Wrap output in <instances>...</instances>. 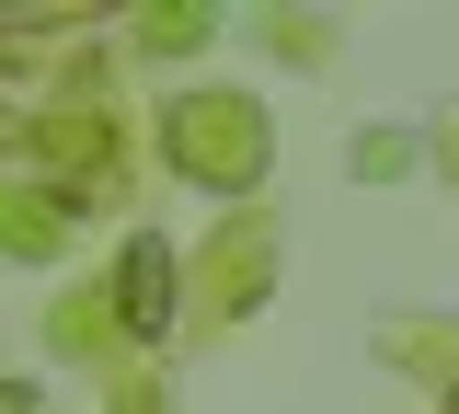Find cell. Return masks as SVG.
I'll return each instance as SVG.
<instances>
[{
    "mask_svg": "<svg viewBox=\"0 0 459 414\" xmlns=\"http://www.w3.org/2000/svg\"><path fill=\"white\" fill-rule=\"evenodd\" d=\"M172 150H207V162H219V184H241V173H253V104H230V92L172 104Z\"/></svg>",
    "mask_w": 459,
    "mask_h": 414,
    "instance_id": "cell-1",
    "label": "cell"
},
{
    "mask_svg": "<svg viewBox=\"0 0 459 414\" xmlns=\"http://www.w3.org/2000/svg\"><path fill=\"white\" fill-rule=\"evenodd\" d=\"M161 311H172V253H161V242H138V253H126V322L161 334Z\"/></svg>",
    "mask_w": 459,
    "mask_h": 414,
    "instance_id": "cell-2",
    "label": "cell"
},
{
    "mask_svg": "<svg viewBox=\"0 0 459 414\" xmlns=\"http://www.w3.org/2000/svg\"><path fill=\"white\" fill-rule=\"evenodd\" d=\"M0 414H23V392H0Z\"/></svg>",
    "mask_w": 459,
    "mask_h": 414,
    "instance_id": "cell-3",
    "label": "cell"
}]
</instances>
